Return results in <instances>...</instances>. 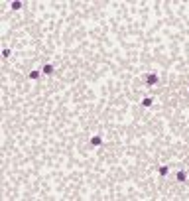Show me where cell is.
<instances>
[{
	"label": "cell",
	"mask_w": 189,
	"mask_h": 201,
	"mask_svg": "<svg viewBox=\"0 0 189 201\" xmlns=\"http://www.w3.org/2000/svg\"><path fill=\"white\" fill-rule=\"evenodd\" d=\"M158 81H160L158 73H148V75H146V85H148V87H156Z\"/></svg>",
	"instance_id": "1"
},
{
	"label": "cell",
	"mask_w": 189,
	"mask_h": 201,
	"mask_svg": "<svg viewBox=\"0 0 189 201\" xmlns=\"http://www.w3.org/2000/svg\"><path fill=\"white\" fill-rule=\"evenodd\" d=\"M158 172H160V176L164 178V176H167V172H169V170H167V166H162L160 170H158Z\"/></svg>",
	"instance_id": "6"
},
{
	"label": "cell",
	"mask_w": 189,
	"mask_h": 201,
	"mask_svg": "<svg viewBox=\"0 0 189 201\" xmlns=\"http://www.w3.org/2000/svg\"><path fill=\"white\" fill-rule=\"evenodd\" d=\"M175 179H177V181H181V183H183V181H185V179H187V174H185V172H183V170H179L177 174H175Z\"/></svg>",
	"instance_id": "4"
},
{
	"label": "cell",
	"mask_w": 189,
	"mask_h": 201,
	"mask_svg": "<svg viewBox=\"0 0 189 201\" xmlns=\"http://www.w3.org/2000/svg\"><path fill=\"white\" fill-rule=\"evenodd\" d=\"M100 144H102V138H100V136H91V146L99 148Z\"/></svg>",
	"instance_id": "3"
},
{
	"label": "cell",
	"mask_w": 189,
	"mask_h": 201,
	"mask_svg": "<svg viewBox=\"0 0 189 201\" xmlns=\"http://www.w3.org/2000/svg\"><path fill=\"white\" fill-rule=\"evenodd\" d=\"M2 55H4V57H10V55H12V51H10V49H8V47H6V49L2 51Z\"/></svg>",
	"instance_id": "9"
},
{
	"label": "cell",
	"mask_w": 189,
	"mask_h": 201,
	"mask_svg": "<svg viewBox=\"0 0 189 201\" xmlns=\"http://www.w3.org/2000/svg\"><path fill=\"white\" fill-rule=\"evenodd\" d=\"M53 71H55V67L51 65V63H45V65L42 67V73H44V75H51Z\"/></svg>",
	"instance_id": "2"
},
{
	"label": "cell",
	"mask_w": 189,
	"mask_h": 201,
	"mask_svg": "<svg viewBox=\"0 0 189 201\" xmlns=\"http://www.w3.org/2000/svg\"><path fill=\"white\" fill-rule=\"evenodd\" d=\"M28 77L32 79V81H35V79L40 77V71H30V75H28Z\"/></svg>",
	"instance_id": "7"
},
{
	"label": "cell",
	"mask_w": 189,
	"mask_h": 201,
	"mask_svg": "<svg viewBox=\"0 0 189 201\" xmlns=\"http://www.w3.org/2000/svg\"><path fill=\"white\" fill-rule=\"evenodd\" d=\"M152 105H154V99H152V97H146V99L142 100V107H152Z\"/></svg>",
	"instance_id": "5"
},
{
	"label": "cell",
	"mask_w": 189,
	"mask_h": 201,
	"mask_svg": "<svg viewBox=\"0 0 189 201\" xmlns=\"http://www.w3.org/2000/svg\"><path fill=\"white\" fill-rule=\"evenodd\" d=\"M10 6H12V10H20V8H22L24 4H22V2H12Z\"/></svg>",
	"instance_id": "8"
}]
</instances>
